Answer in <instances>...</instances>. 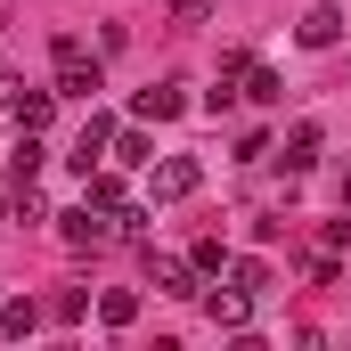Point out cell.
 Instances as JSON below:
<instances>
[{"mask_svg":"<svg viewBox=\"0 0 351 351\" xmlns=\"http://www.w3.org/2000/svg\"><path fill=\"white\" fill-rule=\"evenodd\" d=\"M49 58H58V98H98L106 74H98V58H90L74 33H58V49H49Z\"/></svg>","mask_w":351,"mask_h":351,"instance_id":"cell-1","label":"cell"},{"mask_svg":"<svg viewBox=\"0 0 351 351\" xmlns=\"http://www.w3.org/2000/svg\"><path fill=\"white\" fill-rule=\"evenodd\" d=\"M319 164V123H294L286 131V172H311Z\"/></svg>","mask_w":351,"mask_h":351,"instance_id":"cell-7","label":"cell"},{"mask_svg":"<svg viewBox=\"0 0 351 351\" xmlns=\"http://www.w3.org/2000/svg\"><path fill=\"white\" fill-rule=\"evenodd\" d=\"M58 237H66V245H106L114 221H106L98 204H74V213H58Z\"/></svg>","mask_w":351,"mask_h":351,"instance_id":"cell-3","label":"cell"},{"mask_svg":"<svg viewBox=\"0 0 351 351\" xmlns=\"http://www.w3.org/2000/svg\"><path fill=\"white\" fill-rule=\"evenodd\" d=\"M204 311H213V327H245V319H254V294H245V286H229V294H213Z\"/></svg>","mask_w":351,"mask_h":351,"instance_id":"cell-8","label":"cell"},{"mask_svg":"<svg viewBox=\"0 0 351 351\" xmlns=\"http://www.w3.org/2000/svg\"><path fill=\"white\" fill-rule=\"evenodd\" d=\"M229 286H245V294H262V286H269V262H229Z\"/></svg>","mask_w":351,"mask_h":351,"instance_id":"cell-14","label":"cell"},{"mask_svg":"<svg viewBox=\"0 0 351 351\" xmlns=\"http://www.w3.org/2000/svg\"><path fill=\"white\" fill-rule=\"evenodd\" d=\"M237 82H245V98H262V106H278V98H286V82L269 74L262 58H245V74H237Z\"/></svg>","mask_w":351,"mask_h":351,"instance_id":"cell-9","label":"cell"},{"mask_svg":"<svg viewBox=\"0 0 351 351\" xmlns=\"http://www.w3.org/2000/svg\"><path fill=\"white\" fill-rule=\"evenodd\" d=\"M180 106H188V90H180V82H164V90H139V123H172Z\"/></svg>","mask_w":351,"mask_h":351,"instance_id":"cell-5","label":"cell"},{"mask_svg":"<svg viewBox=\"0 0 351 351\" xmlns=\"http://www.w3.org/2000/svg\"><path fill=\"white\" fill-rule=\"evenodd\" d=\"M204 172H196V156H164V164H147V196L156 204H180V196H196Z\"/></svg>","mask_w":351,"mask_h":351,"instance_id":"cell-2","label":"cell"},{"mask_svg":"<svg viewBox=\"0 0 351 351\" xmlns=\"http://www.w3.org/2000/svg\"><path fill=\"white\" fill-rule=\"evenodd\" d=\"M172 16H188V25H196V16H213V0H172Z\"/></svg>","mask_w":351,"mask_h":351,"instance_id":"cell-15","label":"cell"},{"mask_svg":"<svg viewBox=\"0 0 351 351\" xmlns=\"http://www.w3.org/2000/svg\"><path fill=\"white\" fill-rule=\"evenodd\" d=\"M33 327H41L33 302H8V311H0V335H33Z\"/></svg>","mask_w":351,"mask_h":351,"instance_id":"cell-13","label":"cell"},{"mask_svg":"<svg viewBox=\"0 0 351 351\" xmlns=\"http://www.w3.org/2000/svg\"><path fill=\"white\" fill-rule=\"evenodd\" d=\"M196 278H204L196 262H156V294H172V302H188V294H196Z\"/></svg>","mask_w":351,"mask_h":351,"instance_id":"cell-6","label":"cell"},{"mask_svg":"<svg viewBox=\"0 0 351 351\" xmlns=\"http://www.w3.org/2000/svg\"><path fill=\"white\" fill-rule=\"evenodd\" d=\"M90 204H98V213H123V204H131V196H123V180L106 172V164L90 172Z\"/></svg>","mask_w":351,"mask_h":351,"instance_id":"cell-12","label":"cell"},{"mask_svg":"<svg viewBox=\"0 0 351 351\" xmlns=\"http://www.w3.org/2000/svg\"><path fill=\"white\" fill-rule=\"evenodd\" d=\"M294 41H302V49H335V41H343V8H335V0H319V8L294 25Z\"/></svg>","mask_w":351,"mask_h":351,"instance_id":"cell-4","label":"cell"},{"mask_svg":"<svg viewBox=\"0 0 351 351\" xmlns=\"http://www.w3.org/2000/svg\"><path fill=\"white\" fill-rule=\"evenodd\" d=\"M106 156H114L123 172H131V164H156V147H147V131H139V123H131V131H114V147H106Z\"/></svg>","mask_w":351,"mask_h":351,"instance_id":"cell-10","label":"cell"},{"mask_svg":"<svg viewBox=\"0 0 351 351\" xmlns=\"http://www.w3.org/2000/svg\"><path fill=\"white\" fill-rule=\"evenodd\" d=\"M343 213H351V180H343Z\"/></svg>","mask_w":351,"mask_h":351,"instance_id":"cell-16","label":"cell"},{"mask_svg":"<svg viewBox=\"0 0 351 351\" xmlns=\"http://www.w3.org/2000/svg\"><path fill=\"white\" fill-rule=\"evenodd\" d=\"M98 319H106V327H131V319H139V294H131V286H106V294H98Z\"/></svg>","mask_w":351,"mask_h":351,"instance_id":"cell-11","label":"cell"}]
</instances>
